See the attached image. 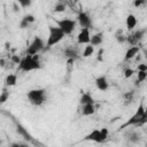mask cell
Returning <instances> with one entry per match:
<instances>
[{
	"instance_id": "obj_33",
	"label": "cell",
	"mask_w": 147,
	"mask_h": 147,
	"mask_svg": "<svg viewBox=\"0 0 147 147\" xmlns=\"http://www.w3.org/2000/svg\"><path fill=\"white\" fill-rule=\"evenodd\" d=\"M103 48H100L99 52H98V56H96V60L100 62V61H103Z\"/></svg>"
},
{
	"instance_id": "obj_37",
	"label": "cell",
	"mask_w": 147,
	"mask_h": 147,
	"mask_svg": "<svg viewBox=\"0 0 147 147\" xmlns=\"http://www.w3.org/2000/svg\"><path fill=\"white\" fill-rule=\"evenodd\" d=\"M59 1H64V2H65V0H59Z\"/></svg>"
},
{
	"instance_id": "obj_20",
	"label": "cell",
	"mask_w": 147,
	"mask_h": 147,
	"mask_svg": "<svg viewBox=\"0 0 147 147\" xmlns=\"http://www.w3.org/2000/svg\"><path fill=\"white\" fill-rule=\"evenodd\" d=\"M65 9H67V3L64 1H59L53 7V11L54 13H63Z\"/></svg>"
},
{
	"instance_id": "obj_9",
	"label": "cell",
	"mask_w": 147,
	"mask_h": 147,
	"mask_svg": "<svg viewBox=\"0 0 147 147\" xmlns=\"http://www.w3.org/2000/svg\"><path fill=\"white\" fill-rule=\"evenodd\" d=\"M77 22L78 24L80 25V28H87V29H91L93 23H92V18L90 17V15L86 13V11H83L80 10L77 15Z\"/></svg>"
},
{
	"instance_id": "obj_8",
	"label": "cell",
	"mask_w": 147,
	"mask_h": 147,
	"mask_svg": "<svg viewBox=\"0 0 147 147\" xmlns=\"http://www.w3.org/2000/svg\"><path fill=\"white\" fill-rule=\"evenodd\" d=\"M145 33H146V29H139L137 31H133L132 33L126 36V42L131 46L138 45L142 40V38L145 37Z\"/></svg>"
},
{
	"instance_id": "obj_16",
	"label": "cell",
	"mask_w": 147,
	"mask_h": 147,
	"mask_svg": "<svg viewBox=\"0 0 147 147\" xmlns=\"http://www.w3.org/2000/svg\"><path fill=\"white\" fill-rule=\"evenodd\" d=\"M102 42H103V33L102 32H98L90 38V44L92 46H100V45H102Z\"/></svg>"
},
{
	"instance_id": "obj_29",
	"label": "cell",
	"mask_w": 147,
	"mask_h": 147,
	"mask_svg": "<svg viewBox=\"0 0 147 147\" xmlns=\"http://www.w3.org/2000/svg\"><path fill=\"white\" fill-rule=\"evenodd\" d=\"M23 18L25 20V21H28L30 24H32L34 21H36V18H34V16L32 15V14H26V15H24L23 16Z\"/></svg>"
},
{
	"instance_id": "obj_7",
	"label": "cell",
	"mask_w": 147,
	"mask_h": 147,
	"mask_svg": "<svg viewBox=\"0 0 147 147\" xmlns=\"http://www.w3.org/2000/svg\"><path fill=\"white\" fill-rule=\"evenodd\" d=\"M44 48H45V41H44L40 37L36 36V37L33 38V40L30 42V45L28 46V48H26V54H29V55H36V54H38L40 51H42Z\"/></svg>"
},
{
	"instance_id": "obj_13",
	"label": "cell",
	"mask_w": 147,
	"mask_h": 147,
	"mask_svg": "<svg viewBox=\"0 0 147 147\" xmlns=\"http://www.w3.org/2000/svg\"><path fill=\"white\" fill-rule=\"evenodd\" d=\"M139 52H140V47H139L138 45H134V46L129 47V48L126 49V52H125L124 61H125V62H127V61H130V60L134 59V57L139 54Z\"/></svg>"
},
{
	"instance_id": "obj_14",
	"label": "cell",
	"mask_w": 147,
	"mask_h": 147,
	"mask_svg": "<svg viewBox=\"0 0 147 147\" xmlns=\"http://www.w3.org/2000/svg\"><path fill=\"white\" fill-rule=\"evenodd\" d=\"M95 86H96L98 90L101 91V92L107 91L108 87H109V83H108L106 76H99V77H96V78H95Z\"/></svg>"
},
{
	"instance_id": "obj_25",
	"label": "cell",
	"mask_w": 147,
	"mask_h": 147,
	"mask_svg": "<svg viewBox=\"0 0 147 147\" xmlns=\"http://www.w3.org/2000/svg\"><path fill=\"white\" fill-rule=\"evenodd\" d=\"M133 96H134V92L131 91V92H126L124 94V105H130L132 101H133Z\"/></svg>"
},
{
	"instance_id": "obj_18",
	"label": "cell",
	"mask_w": 147,
	"mask_h": 147,
	"mask_svg": "<svg viewBox=\"0 0 147 147\" xmlns=\"http://www.w3.org/2000/svg\"><path fill=\"white\" fill-rule=\"evenodd\" d=\"M94 102H95V101H94L93 96H92L90 93H87V92L82 93L80 99H79V103H80V105H85V103H94Z\"/></svg>"
},
{
	"instance_id": "obj_12",
	"label": "cell",
	"mask_w": 147,
	"mask_h": 147,
	"mask_svg": "<svg viewBox=\"0 0 147 147\" xmlns=\"http://www.w3.org/2000/svg\"><path fill=\"white\" fill-rule=\"evenodd\" d=\"M124 137H125V138L127 139V141L131 142V144H138V142L141 140V134H140L138 131H136V130H130V131L125 132V133H124Z\"/></svg>"
},
{
	"instance_id": "obj_21",
	"label": "cell",
	"mask_w": 147,
	"mask_h": 147,
	"mask_svg": "<svg viewBox=\"0 0 147 147\" xmlns=\"http://www.w3.org/2000/svg\"><path fill=\"white\" fill-rule=\"evenodd\" d=\"M115 39L118 44H124L126 42V36L123 34V30L122 29H118L116 31V34H115Z\"/></svg>"
},
{
	"instance_id": "obj_31",
	"label": "cell",
	"mask_w": 147,
	"mask_h": 147,
	"mask_svg": "<svg viewBox=\"0 0 147 147\" xmlns=\"http://www.w3.org/2000/svg\"><path fill=\"white\" fill-rule=\"evenodd\" d=\"M21 59H22L21 56H18V55H15V54H14V55H11L10 61H11L14 64H17V65H18V63L21 62Z\"/></svg>"
},
{
	"instance_id": "obj_10",
	"label": "cell",
	"mask_w": 147,
	"mask_h": 147,
	"mask_svg": "<svg viewBox=\"0 0 147 147\" xmlns=\"http://www.w3.org/2000/svg\"><path fill=\"white\" fill-rule=\"evenodd\" d=\"M90 38H91V33H90V29L87 28H82L78 36H77V42L79 45H86L90 44Z\"/></svg>"
},
{
	"instance_id": "obj_19",
	"label": "cell",
	"mask_w": 147,
	"mask_h": 147,
	"mask_svg": "<svg viewBox=\"0 0 147 147\" xmlns=\"http://www.w3.org/2000/svg\"><path fill=\"white\" fill-rule=\"evenodd\" d=\"M16 83H17V75H15V74H9V75H7V77H6V79H5V84H6V86H15L16 85Z\"/></svg>"
},
{
	"instance_id": "obj_15",
	"label": "cell",
	"mask_w": 147,
	"mask_h": 147,
	"mask_svg": "<svg viewBox=\"0 0 147 147\" xmlns=\"http://www.w3.org/2000/svg\"><path fill=\"white\" fill-rule=\"evenodd\" d=\"M137 23H138V21H137V17H136L133 14H129V15L126 16V20H125V24H126V29H127L129 31H132V30L136 28Z\"/></svg>"
},
{
	"instance_id": "obj_22",
	"label": "cell",
	"mask_w": 147,
	"mask_h": 147,
	"mask_svg": "<svg viewBox=\"0 0 147 147\" xmlns=\"http://www.w3.org/2000/svg\"><path fill=\"white\" fill-rule=\"evenodd\" d=\"M93 53H94V46H92L91 44H86L82 55H83V57H90L93 55Z\"/></svg>"
},
{
	"instance_id": "obj_5",
	"label": "cell",
	"mask_w": 147,
	"mask_h": 147,
	"mask_svg": "<svg viewBox=\"0 0 147 147\" xmlns=\"http://www.w3.org/2000/svg\"><path fill=\"white\" fill-rule=\"evenodd\" d=\"M55 23H56V26H59L65 36L71 34L74 32V30L76 29V24H77V22L75 20H71V18L55 20Z\"/></svg>"
},
{
	"instance_id": "obj_4",
	"label": "cell",
	"mask_w": 147,
	"mask_h": 147,
	"mask_svg": "<svg viewBox=\"0 0 147 147\" xmlns=\"http://www.w3.org/2000/svg\"><path fill=\"white\" fill-rule=\"evenodd\" d=\"M26 96H28V100L30 101L31 105L33 106H42L46 100H47V95H46V90L44 88H33V90H30L28 93H26Z\"/></svg>"
},
{
	"instance_id": "obj_30",
	"label": "cell",
	"mask_w": 147,
	"mask_h": 147,
	"mask_svg": "<svg viewBox=\"0 0 147 147\" xmlns=\"http://www.w3.org/2000/svg\"><path fill=\"white\" fill-rule=\"evenodd\" d=\"M30 26V23L28 22V21H25L23 17H22V20L20 21V28L21 29H28Z\"/></svg>"
},
{
	"instance_id": "obj_26",
	"label": "cell",
	"mask_w": 147,
	"mask_h": 147,
	"mask_svg": "<svg viewBox=\"0 0 147 147\" xmlns=\"http://www.w3.org/2000/svg\"><path fill=\"white\" fill-rule=\"evenodd\" d=\"M9 95H10L9 91H7L6 88H3V91H2L1 94H0V105H1V103H5V102L8 100Z\"/></svg>"
},
{
	"instance_id": "obj_34",
	"label": "cell",
	"mask_w": 147,
	"mask_h": 147,
	"mask_svg": "<svg viewBox=\"0 0 147 147\" xmlns=\"http://www.w3.org/2000/svg\"><path fill=\"white\" fill-rule=\"evenodd\" d=\"M137 71H147V64H145V63H140V64H138V67H137Z\"/></svg>"
},
{
	"instance_id": "obj_27",
	"label": "cell",
	"mask_w": 147,
	"mask_h": 147,
	"mask_svg": "<svg viewBox=\"0 0 147 147\" xmlns=\"http://www.w3.org/2000/svg\"><path fill=\"white\" fill-rule=\"evenodd\" d=\"M16 2L20 3L22 8H29L32 5V0H16Z\"/></svg>"
},
{
	"instance_id": "obj_2",
	"label": "cell",
	"mask_w": 147,
	"mask_h": 147,
	"mask_svg": "<svg viewBox=\"0 0 147 147\" xmlns=\"http://www.w3.org/2000/svg\"><path fill=\"white\" fill-rule=\"evenodd\" d=\"M147 122V113H146V109L144 107V105L141 103L139 107H138V110L134 113V115H132L122 126L121 129H124V127H127V126H142L145 123Z\"/></svg>"
},
{
	"instance_id": "obj_28",
	"label": "cell",
	"mask_w": 147,
	"mask_h": 147,
	"mask_svg": "<svg viewBox=\"0 0 147 147\" xmlns=\"http://www.w3.org/2000/svg\"><path fill=\"white\" fill-rule=\"evenodd\" d=\"M133 74H134V70L131 69V68H126V69L124 70V77H125V78H130V77H132Z\"/></svg>"
},
{
	"instance_id": "obj_36",
	"label": "cell",
	"mask_w": 147,
	"mask_h": 147,
	"mask_svg": "<svg viewBox=\"0 0 147 147\" xmlns=\"http://www.w3.org/2000/svg\"><path fill=\"white\" fill-rule=\"evenodd\" d=\"M3 63H5V61H3V60H0V65H1V67H3V65H5Z\"/></svg>"
},
{
	"instance_id": "obj_3",
	"label": "cell",
	"mask_w": 147,
	"mask_h": 147,
	"mask_svg": "<svg viewBox=\"0 0 147 147\" xmlns=\"http://www.w3.org/2000/svg\"><path fill=\"white\" fill-rule=\"evenodd\" d=\"M48 31H49V34H48L47 41L45 44V48H51V47L57 45L65 37V34L62 32V30L59 26L49 25L48 26Z\"/></svg>"
},
{
	"instance_id": "obj_24",
	"label": "cell",
	"mask_w": 147,
	"mask_h": 147,
	"mask_svg": "<svg viewBox=\"0 0 147 147\" xmlns=\"http://www.w3.org/2000/svg\"><path fill=\"white\" fill-rule=\"evenodd\" d=\"M146 78H147V71H138V78L136 80V85L145 82Z\"/></svg>"
},
{
	"instance_id": "obj_17",
	"label": "cell",
	"mask_w": 147,
	"mask_h": 147,
	"mask_svg": "<svg viewBox=\"0 0 147 147\" xmlns=\"http://www.w3.org/2000/svg\"><path fill=\"white\" fill-rule=\"evenodd\" d=\"M95 113V106L94 103H85L82 105V114L84 116H91Z\"/></svg>"
},
{
	"instance_id": "obj_1",
	"label": "cell",
	"mask_w": 147,
	"mask_h": 147,
	"mask_svg": "<svg viewBox=\"0 0 147 147\" xmlns=\"http://www.w3.org/2000/svg\"><path fill=\"white\" fill-rule=\"evenodd\" d=\"M41 68V63L39 61V55H29L26 54L21 59V62L18 63V69L25 72L32 71V70H39Z\"/></svg>"
},
{
	"instance_id": "obj_23",
	"label": "cell",
	"mask_w": 147,
	"mask_h": 147,
	"mask_svg": "<svg viewBox=\"0 0 147 147\" xmlns=\"http://www.w3.org/2000/svg\"><path fill=\"white\" fill-rule=\"evenodd\" d=\"M17 132L20 133V134H22L23 137H24V139H26V140H31V136L28 133V131L22 126V125H17Z\"/></svg>"
},
{
	"instance_id": "obj_11",
	"label": "cell",
	"mask_w": 147,
	"mask_h": 147,
	"mask_svg": "<svg viewBox=\"0 0 147 147\" xmlns=\"http://www.w3.org/2000/svg\"><path fill=\"white\" fill-rule=\"evenodd\" d=\"M63 55L69 61H75V60H77L79 57V52H78V48L77 47H75V46H68V47L64 48Z\"/></svg>"
},
{
	"instance_id": "obj_32",
	"label": "cell",
	"mask_w": 147,
	"mask_h": 147,
	"mask_svg": "<svg viewBox=\"0 0 147 147\" xmlns=\"http://www.w3.org/2000/svg\"><path fill=\"white\" fill-rule=\"evenodd\" d=\"M145 3H146V0H133V6L137 8L145 6Z\"/></svg>"
},
{
	"instance_id": "obj_6",
	"label": "cell",
	"mask_w": 147,
	"mask_h": 147,
	"mask_svg": "<svg viewBox=\"0 0 147 147\" xmlns=\"http://www.w3.org/2000/svg\"><path fill=\"white\" fill-rule=\"evenodd\" d=\"M107 138H108V129L107 127H102L101 130L95 129L92 132H90L85 137V140H92L94 142H99L100 144V142L106 141Z\"/></svg>"
},
{
	"instance_id": "obj_35",
	"label": "cell",
	"mask_w": 147,
	"mask_h": 147,
	"mask_svg": "<svg viewBox=\"0 0 147 147\" xmlns=\"http://www.w3.org/2000/svg\"><path fill=\"white\" fill-rule=\"evenodd\" d=\"M13 7H14V11H18V10H20V8L17 7V5H16V2H15V3L13 5Z\"/></svg>"
}]
</instances>
